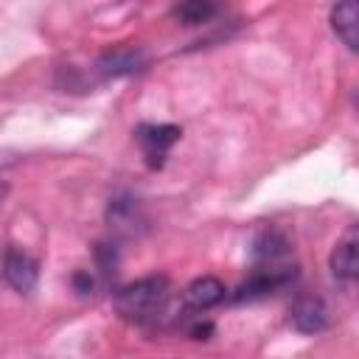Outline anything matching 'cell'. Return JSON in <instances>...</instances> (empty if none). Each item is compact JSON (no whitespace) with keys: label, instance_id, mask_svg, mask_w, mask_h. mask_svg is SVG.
I'll list each match as a JSON object with an SVG mask.
<instances>
[{"label":"cell","instance_id":"1","mask_svg":"<svg viewBox=\"0 0 359 359\" xmlns=\"http://www.w3.org/2000/svg\"><path fill=\"white\" fill-rule=\"evenodd\" d=\"M168 303V278L165 275H149L135 283H126L115 294V309L129 323H149L157 320L165 311Z\"/></svg>","mask_w":359,"mask_h":359},{"label":"cell","instance_id":"2","mask_svg":"<svg viewBox=\"0 0 359 359\" xmlns=\"http://www.w3.org/2000/svg\"><path fill=\"white\" fill-rule=\"evenodd\" d=\"M3 275H6V280L14 292L28 294L36 286L39 269H36V261L25 250H20L17 244H8L6 252H3Z\"/></svg>","mask_w":359,"mask_h":359},{"label":"cell","instance_id":"3","mask_svg":"<svg viewBox=\"0 0 359 359\" xmlns=\"http://www.w3.org/2000/svg\"><path fill=\"white\" fill-rule=\"evenodd\" d=\"M137 143L143 146V154L149 157V165L157 168L165 157V151L180 140L182 129L180 126H171V123H143L137 126Z\"/></svg>","mask_w":359,"mask_h":359},{"label":"cell","instance_id":"4","mask_svg":"<svg viewBox=\"0 0 359 359\" xmlns=\"http://www.w3.org/2000/svg\"><path fill=\"white\" fill-rule=\"evenodd\" d=\"M292 325L300 334H320L328 328V306L320 294H303L292 306Z\"/></svg>","mask_w":359,"mask_h":359},{"label":"cell","instance_id":"5","mask_svg":"<svg viewBox=\"0 0 359 359\" xmlns=\"http://www.w3.org/2000/svg\"><path fill=\"white\" fill-rule=\"evenodd\" d=\"M331 272L339 280H353L359 275V236L353 224L345 230V236L337 241L331 252Z\"/></svg>","mask_w":359,"mask_h":359},{"label":"cell","instance_id":"6","mask_svg":"<svg viewBox=\"0 0 359 359\" xmlns=\"http://www.w3.org/2000/svg\"><path fill=\"white\" fill-rule=\"evenodd\" d=\"M331 28L348 50H356L359 48V3L356 0L337 3L331 8Z\"/></svg>","mask_w":359,"mask_h":359},{"label":"cell","instance_id":"7","mask_svg":"<svg viewBox=\"0 0 359 359\" xmlns=\"http://www.w3.org/2000/svg\"><path fill=\"white\" fill-rule=\"evenodd\" d=\"M222 300H224V283L213 275H202V278L191 280L185 294H182V303L194 311H205V309H210Z\"/></svg>","mask_w":359,"mask_h":359},{"label":"cell","instance_id":"8","mask_svg":"<svg viewBox=\"0 0 359 359\" xmlns=\"http://www.w3.org/2000/svg\"><path fill=\"white\" fill-rule=\"evenodd\" d=\"M146 65V56L140 48H118L107 56H101L98 70L104 76H126V73H137Z\"/></svg>","mask_w":359,"mask_h":359},{"label":"cell","instance_id":"9","mask_svg":"<svg viewBox=\"0 0 359 359\" xmlns=\"http://www.w3.org/2000/svg\"><path fill=\"white\" fill-rule=\"evenodd\" d=\"M213 14H216V6H213V3L191 0V3L174 6V17H177L182 25H202V22H208Z\"/></svg>","mask_w":359,"mask_h":359},{"label":"cell","instance_id":"10","mask_svg":"<svg viewBox=\"0 0 359 359\" xmlns=\"http://www.w3.org/2000/svg\"><path fill=\"white\" fill-rule=\"evenodd\" d=\"M0 196H3V185H0Z\"/></svg>","mask_w":359,"mask_h":359}]
</instances>
